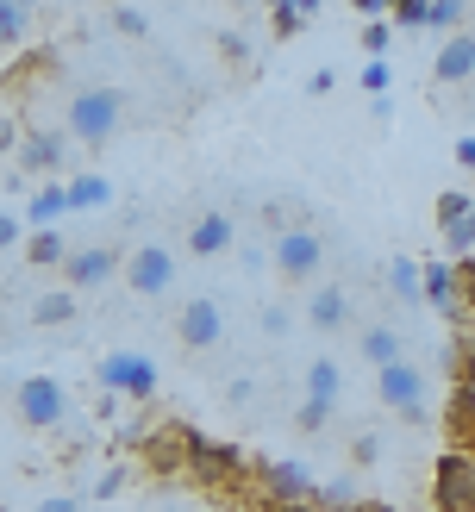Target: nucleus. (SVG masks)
I'll return each mask as SVG.
<instances>
[{
	"label": "nucleus",
	"mask_w": 475,
	"mask_h": 512,
	"mask_svg": "<svg viewBox=\"0 0 475 512\" xmlns=\"http://www.w3.org/2000/svg\"><path fill=\"white\" fill-rule=\"evenodd\" d=\"M125 113H132V100H125L119 88H75L69 94L63 138H75V144H107L119 125H125Z\"/></svg>",
	"instance_id": "obj_1"
},
{
	"label": "nucleus",
	"mask_w": 475,
	"mask_h": 512,
	"mask_svg": "<svg viewBox=\"0 0 475 512\" xmlns=\"http://www.w3.org/2000/svg\"><path fill=\"white\" fill-rule=\"evenodd\" d=\"M269 263L282 281H313L325 269V238L313 225H282V232L269 238Z\"/></svg>",
	"instance_id": "obj_2"
},
{
	"label": "nucleus",
	"mask_w": 475,
	"mask_h": 512,
	"mask_svg": "<svg viewBox=\"0 0 475 512\" xmlns=\"http://www.w3.org/2000/svg\"><path fill=\"white\" fill-rule=\"evenodd\" d=\"M13 413L25 431H57L69 419V394H63V381H50V375H25L19 388H13Z\"/></svg>",
	"instance_id": "obj_3"
},
{
	"label": "nucleus",
	"mask_w": 475,
	"mask_h": 512,
	"mask_svg": "<svg viewBox=\"0 0 475 512\" xmlns=\"http://www.w3.org/2000/svg\"><path fill=\"white\" fill-rule=\"evenodd\" d=\"M188 481H200V488H238L244 481V450L238 444H219V438H200L194 431V450H188Z\"/></svg>",
	"instance_id": "obj_4"
},
{
	"label": "nucleus",
	"mask_w": 475,
	"mask_h": 512,
	"mask_svg": "<svg viewBox=\"0 0 475 512\" xmlns=\"http://www.w3.org/2000/svg\"><path fill=\"white\" fill-rule=\"evenodd\" d=\"M432 512H475V456L444 450L432 463Z\"/></svg>",
	"instance_id": "obj_5"
},
{
	"label": "nucleus",
	"mask_w": 475,
	"mask_h": 512,
	"mask_svg": "<svg viewBox=\"0 0 475 512\" xmlns=\"http://www.w3.org/2000/svg\"><path fill=\"white\" fill-rule=\"evenodd\" d=\"M175 344H182V350H213V344H225V306L213 294L182 300V313H175Z\"/></svg>",
	"instance_id": "obj_6"
},
{
	"label": "nucleus",
	"mask_w": 475,
	"mask_h": 512,
	"mask_svg": "<svg viewBox=\"0 0 475 512\" xmlns=\"http://www.w3.org/2000/svg\"><path fill=\"white\" fill-rule=\"evenodd\" d=\"M100 381H107L113 394H125V400H150L157 394V363L138 356V350H113L107 363H100Z\"/></svg>",
	"instance_id": "obj_7"
},
{
	"label": "nucleus",
	"mask_w": 475,
	"mask_h": 512,
	"mask_svg": "<svg viewBox=\"0 0 475 512\" xmlns=\"http://www.w3.org/2000/svg\"><path fill=\"white\" fill-rule=\"evenodd\" d=\"M425 400V369L419 363H388V369H375V406H388V413H407V406Z\"/></svg>",
	"instance_id": "obj_8"
},
{
	"label": "nucleus",
	"mask_w": 475,
	"mask_h": 512,
	"mask_svg": "<svg viewBox=\"0 0 475 512\" xmlns=\"http://www.w3.org/2000/svg\"><path fill=\"white\" fill-rule=\"evenodd\" d=\"M169 281H175V250L138 244L132 256H125V288H132V294H163Z\"/></svg>",
	"instance_id": "obj_9"
},
{
	"label": "nucleus",
	"mask_w": 475,
	"mask_h": 512,
	"mask_svg": "<svg viewBox=\"0 0 475 512\" xmlns=\"http://www.w3.org/2000/svg\"><path fill=\"white\" fill-rule=\"evenodd\" d=\"M188 450H194V425H157L144 438V463L157 469V475H188Z\"/></svg>",
	"instance_id": "obj_10"
},
{
	"label": "nucleus",
	"mask_w": 475,
	"mask_h": 512,
	"mask_svg": "<svg viewBox=\"0 0 475 512\" xmlns=\"http://www.w3.org/2000/svg\"><path fill=\"white\" fill-rule=\"evenodd\" d=\"M63 275H69V294H88V288H100V281L119 275V250H113V244L69 250V256H63Z\"/></svg>",
	"instance_id": "obj_11"
},
{
	"label": "nucleus",
	"mask_w": 475,
	"mask_h": 512,
	"mask_svg": "<svg viewBox=\"0 0 475 512\" xmlns=\"http://www.w3.org/2000/svg\"><path fill=\"white\" fill-rule=\"evenodd\" d=\"M438 431H444V444L457 456H475V388H450L444 413H438Z\"/></svg>",
	"instance_id": "obj_12"
},
{
	"label": "nucleus",
	"mask_w": 475,
	"mask_h": 512,
	"mask_svg": "<svg viewBox=\"0 0 475 512\" xmlns=\"http://www.w3.org/2000/svg\"><path fill=\"white\" fill-rule=\"evenodd\" d=\"M432 82H438V88H463V82H475V32H457V38L438 44Z\"/></svg>",
	"instance_id": "obj_13"
},
{
	"label": "nucleus",
	"mask_w": 475,
	"mask_h": 512,
	"mask_svg": "<svg viewBox=\"0 0 475 512\" xmlns=\"http://www.w3.org/2000/svg\"><path fill=\"white\" fill-rule=\"evenodd\" d=\"M257 488H263V506H282V500H313V475L300 469V463H263Z\"/></svg>",
	"instance_id": "obj_14"
},
{
	"label": "nucleus",
	"mask_w": 475,
	"mask_h": 512,
	"mask_svg": "<svg viewBox=\"0 0 475 512\" xmlns=\"http://www.w3.org/2000/svg\"><path fill=\"white\" fill-rule=\"evenodd\" d=\"M232 238H238L232 213H200V219L188 225V250H194V256H225V250H232Z\"/></svg>",
	"instance_id": "obj_15"
},
{
	"label": "nucleus",
	"mask_w": 475,
	"mask_h": 512,
	"mask_svg": "<svg viewBox=\"0 0 475 512\" xmlns=\"http://www.w3.org/2000/svg\"><path fill=\"white\" fill-rule=\"evenodd\" d=\"M307 325L325 331V338H332V331H344V325H350V294H344V288H313V294H307Z\"/></svg>",
	"instance_id": "obj_16"
},
{
	"label": "nucleus",
	"mask_w": 475,
	"mask_h": 512,
	"mask_svg": "<svg viewBox=\"0 0 475 512\" xmlns=\"http://www.w3.org/2000/svg\"><path fill=\"white\" fill-rule=\"evenodd\" d=\"M357 350H363V363H369V369H388V363H400V356H407V350H400V331L382 325V319L357 331Z\"/></svg>",
	"instance_id": "obj_17"
},
{
	"label": "nucleus",
	"mask_w": 475,
	"mask_h": 512,
	"mask_svg": "<svg viewBox=\"0 0 475 512\" xmlns=\"http://www.w3.org/2000/svg\"><path fill=\"white\" fill-rule=\"evenodd\" d=\"M19 163H25V175H50L63 163V132H25Z\"/></svg>",
	"instance_id": "obj_18"
},
{
	"label": "nucleus",
	"mask_w": 475,
	"mask_h": 512,
	"mask_svg": "<svg viewBox=\"0 0 475 512\" xmlns=\"http://www.w3.org/2000/svg\"><path fill=\"white\" fill-rule=\"evenodd\" d=\"M338 394H344V369L332 363V356H319V363L307 369V400H319V406H338Z\"/></svg>",
	"instance_id": "obj_19"
},
{
	"label": "nucleus",
	"mask_w": 475,
	"mask_h": 512,
	"mask_svg": "<svg viewBox=\"0 0 475 512\" xmlns=\"http://www.w3.org/2000/svg\"><path fill=\"white\" fill-rule=\"evenodd\" d=\"M107 200H113V188L100 182V175H75V182L63 188V207L69 213H94V207H107Z\"/></svg>",
	"instance_id": "obj_20"
},
{
	"label": "nucleus",
	"mask_w": 475,
	"mask_h": 512,
	"mask_svg": "<svg viewBox=\"0 0 475 512\" xmlns=\"http://www.w3.org/2000/svg\"><path fill=\"white\" fill-rule=\"evenodd\" d=\"M463 19H469V7H463V0H425V25H419V32L457 38V32H463Z\"/></svg>",
	"instance_id": "obj_21"
},
{
	"label": "nucleus",
	"mask_w": 475,
	"mask_h": 512,
	"mask_svg": "<svg viewBox=\"0 0 475 512\" xmlns=\"http://www.w3.org/2000/svg\"><path fill=\"white\" fill-rule=\"evenodd\" d=\"M313 13H319V7H307V0H275V7H269V32H275V38H294V32H307Z\"/></svg>",
	"instance_id": "obj_22"
},
{
	"label": "nucleus",
	"mask_w": 475,
	"mask_h": 512,
	"mask_svg": "<svg viewBox=\"0 0 475 512\" xmlns=\"http://www.w3.org/2000/svg\"><path fill=\"white\" fill-rule=\"evenodd\" d=\"M63 256H69V244H63V232H32V244H25V263L32 269H63Z\"/></svg>",
	"instance_id": "obj_23"
},
{
	"label": "nucleus",
	"mask_w": 475,
	"mask_h": 512,
	"mask_svg": "<svg viewBox=\"0 0 475 512\" xmlns=\"http://www.w3.org/2000/svg\"><path fill=\"white\" fill-rule=\"evenodd\" d=\"M450 381H457V388H475V325H463L457 344H450Z\"/></svg>",
	"instance_id": "obj_24"
},
{
	"label": "nucleus",
	"mask_w": 475,
	"mask_h": 512,
	"mask_svg": "<svg viewBox=\"0 0 475 512\" xmlns=\"http://www.w3.org/2000/svg\"><path fill=\"white\" fill-rule=\"evenodd\" d=\"M388 288H394V300L419 306V256H394V263H388Z\"/></svg>",
	"instance_id": "obj_25"
},
{
	"label": "nucleus",
	"mask_w": 475,
	"mask_h": 512,
	"mask_svg": "<svg viewBox=\"0 0 475 512\" xmlns=\"http://www.w3.org/2000/svg\"><path fill=\"white\" fill-rule=\"evenodd\" d=\"M32 38V7L25 0H0V44H25Z\"/></svg>",
	"instance_id": "obj_26"
},
{
	"label": "nucleus",
	"mask_w": 475,
	"mask_h": 512,
	"mask_svg": "<svg viewBox=\"0 0 475 512\" xmlns=\"http://www.w3.org/2000/svg\"><path fill=\"white\" fill-rule=\"evenodd\" d=\"M63 213H69V207H63V188H38V194H32V207H25V219H32L38 232H44L50 219H63Z\"/></svg>",
	"instance_id": "obj_27"
},
{
	"label": "nucleus",
	"mask_w": 475,
	"mask_h": 512,
	"mask_svg": "<svg viewBox=\"0 0 475 512\" xmlns=\"http://www.w3.org/2000/svg\"><path fill=\"white\" fill-rule=\"evenodd\" d=\"M357 44H363V57L369 63H388V44H394V25H382V19H369L363 32H357Z\"/></svg>",
	"instance_id": "obj_28"
},
{
	"label": "nucleus",
	"mask_w": 475,
	"mask_h": 512,
	"mask_svg": "<svg viewBox=\"0 0 475 512\" xmlns=\"http://www.w3.org/2000/svg\"><path fill=\"white\" fill-rule=\"evenodd\" d=\"M32 319L38 325H63V319H75V294L63 288V294H44L38 306H32Z\"/></svg>",
	"instance_id": "obj_29"
},
{
	"label": "nucleus",
	"mask_w": 475,
	"mask_h": 512,
	"mask_svg": "<svg viewBox=\"0 0 475 512\" xmlns=\"http://www.w3.org/2000/svg\"><path fill=\"white\" fill-rule=\"evenodd\" d=\"M450 275H457V306H463V319H475V256H457V263H450Z\"/></svg>",
	"instance_id": "obj_30"
},
{
	"label": "nucleus",
	"mask_w": 475,
	"mask_h": 512,
	"mask_svg": "<svg viewBox=\"0 0 475 512\" xmlns=\"http://www.w3.org/2000/svg\"><path fill=\"white\" fill-rule=\"evenodd\" d=\"M107 25H113L119 38H144V32H150V13H144V7H113Z\"/></svg>",
	"instance_id": "obj_31"
},
{
	"label": "nucleus",
	"mask_w": 475,
	"mask_h": 512,
	"mask_svg": "<svg viewBox=\"0 0 475 512\" xmlns=\"http://www.w3.org/2000/svg\"><path fill=\"white\" fill-rule=\"evenodd\" d=\"M469 207H475V200H469V194H457V188L438 194V225H444V232H457V225L469 219Z\"/></svg>",
	"instance_id": "obj_32"
},
{
	"label": "nucleus",
	"mask_w": 475,
	"mask_h": 512,
	"mask_svg": "<svg viewBox=\"0 0 475 512\" xmlns=\"http://www.w3.org/2000/svg\"><path fill=\"white\" fill-rule=\"evenodd\" d=\"M357 82H363V94H369V100H382V94H388V82H394V69H388V63H363Z\"/></svg>",
	"instance_id": "obj_33"
},
{
	"label": "nucleus",
	"mask_w": 475,
	"mask_h": 512,
	"mask_svg": "<svg viewBox=\"0 0 475 512\" xmlns=\"http://www.w3.org/2000/svg\"><path fill=\"white\" fill-rule=\"evenodd\" d=\"M325 419H332V406H319V400H300L294 431H325Z\"/></svg>",
	"instance_id": "obj_34"
},
{
	"label": "nucleus",
	"mask_w": 475,
	"mask_h": 512,
	"mask_svg": "<svg viewBox=\"0 0 475 512\" xmlns=\"http://www.w3.org/2000/svg\"><path fill=\"white\" fill-rule=\"evenodd\" d=\"M400 25H407V32H419V25H425V0H394V7H388Z\"/></svg>",
	"instance_id": "obj_35"
},
{
	"label": "nucleus",
	"mask_w": 475,
	"mask_h": 512,
	"mask_svg": "<svg viewBox=\"0 0 475 512\" xmlns=\"http://www.w3.org/2000/svg\"><path fill=\"white\" fill-rule=\"evenodd\" d=\"M263 331H269V338H282V331H294V319L282 313V306H263Z\"/></svg>",
	"instance_id": "obj_36"
},
{
	"label": "nucleus",
	"mask_w": 475,
	"mask_h": 512,
	"mask_svg": "<svg viewBox=\"0 0 475 512\" xmlns=\"http://www.w3.org/2000/svg\"><path fill=\"white\" fill-rule=\"evenodd\" d=\"M375 456H382V438H357V444H350V463H375Z\"/></svg>",
	"instance_id": "obj_37"
},
{
	"label": "nucleus",
	"mask_w": 475,
	"mask_h": 512,
	"mask_svg": "<svg viewBox=\"0 0 475 512\" xmlns=\"http://www.w3.org/2000/svg\"><path fill=\"white\" fill-rule=\"evenodd\" d=\"M219 57H225V63H244L250 50H244V38H232V32H225V38H219Z\"/></svg>",
	"instance_id": "obj_38"
},
{
	"label": "nucleus",
	"mask_w": 475,
	"mask_h": 512,
	"mask_svg": "<svg viewBox=\"0 0 475 512\" xmlns=\"http://www.w3.org/2000/svg\"><path fill=\"white\" fill-rule=\"evenodd\" d=\"M13 244H19V219L0 213V250H13Z\"/></svg>",
	"instance_id": "obj_39"
},
{
	"label": "nucleus",
	"mask_w": 475,
	"mask_h": 512,
	"mask_svg": "<svg viewBox=\"0 0 475 512\" xmlns=\"http://www.w3.org/2000/svg\"><path fill=\"white\" fill-rule=\"evenodd\" d=\"M457 163H463V169H475V138H457Z\"/></svg>",
	"instance_id": "obj_40"
},
{
	"label": "nucleus",
	"mask_w": 475,
	"mask_h": 512,
	"mask_svg": "<svg viewBox=\"0 0 475 512\" xmlns=\"http://www.w3.org/2000/svg\"><path fill=\"white\" fill-rule=\"evenodd\" d=\"M263 512H319L313 500H282V506H263Z\"/></svg>",
	"instance_id": "obj_41"
},
{
	"label": "nucleus",
	"mask_w": 475,
	"mask_h": 512,
	"mask_svg": "<svg viewBox=\"0 0 475 512\" xmlns=\"http://www.w3.org/2000/svg\"><path fill=\"white\" fill-rule=\"evenodd\" d=\"M38 512H75V494H57V500H44Z\"/></svg>",
	"instance_id": "obj_42"
},
{
	"label": "nucleus",
	"mask_w": 475,
	"mask_h": 512,
	"mask_svg": "<svg viewBox=\"0 0 475 512\" xmlns=\"http://www.w3.org/2000/svg\"><path fill=\"white\" fill-rule=\"evenodd\" d=\"M338 512H388L382 500H350V506H338Z\"/></svg>",
	"instance_id": "obj_43"
},
{
	"label": "nucleus",
	"mask_w": 475,
	"mask_h": 512,
	"mask_svg": "<svg viewBox=\"0 0 475 512\" xmlns=\"http://www.w3.org/2000/svg\"><path fill=\"white\" fill-rule=\"evenodd\" d=\"M13 150V119H0V157Z\"/></svg>",
	"instance_id": "obj_44"
},
{
	"label": "nucleus",
	"mask_w": 475,
	"mask_h": 512,
	"mask_svg": "<svg viewBox=\"0 0 475 512\" xmlns=\"http://www.w3.org/2000/svg\"><path fill=\"white\" fill-rule=\"evenodd\" d=\"M463 244H469V256H475V207H469V219H463Z\"/></svg>",
	"instance_id": "obj_45"
},
{
	"label": "nucleus",
	"mask_w": 475,
	"mask_h": 512,
	"mask_svg": "<svg viewBox=\"0 0 475 512\" xmlns=\"http://www.w3.org/2000/svg\"><path fill=\"white\" fill-rule=\"evenodd\" d=\"M157 512H182V506H157Z\"/></svg>",
	"instance_id": "obj_46"
}]
</instances>
